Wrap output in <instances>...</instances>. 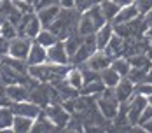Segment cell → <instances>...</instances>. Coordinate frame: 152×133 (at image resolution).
Masks as SVG:
<instances>
[{
  "mask_svg": "<svg viewBox=\"0 0 152 133\" xmlns=\"http://www.w3.org/2000/svg\"><path fill=\"white\" fill-rule=\"evenodd\" d=\"M105 23H110V21L105 18L103 11H102V5H100V4H94L89 9L80 11L77 32H79L82 37L93 35V33H96V30L100 28V26H103Z\"/></svg>",
  "mask_w": 152,
  "mask_h": 133,
  "instance_id": "obj_1",
  "label": "cell"
},
{
  "mask_svg": "<svg viewBox=\"0 0 152 133\" xmlns=\"http://www.w3.org/2000/svg\"><path fill=\"white\" fill-rule=\"evenodd\" d=\"M68 70V65H54L51 61H46L42 65H35V67H28V75L33 77L37 82H46V84H53L56 81H61Z\"/></svg>",
  "mask_w": 152,
  "mask_h": 133,
  "instance_id": "obj_2",
  "label": "cell"
},
{
  "mask_svg": "<svg viewBox=\"0 0 152 133\" xmlns=\"http://www.w3.org/2000/svg\"><path fill=\"white\" fill-rule=\"evenodd\" d=\"M79 18H80V11L79 9H61L58 19L51 25V30L58 35V39H66L70 33L77 32V25H79Z\"/></svg>",
  "mask_w": 152,
  "mask_h": 133,
  "instance_id": "obj_3",
  "label": "cell"
},
{
  "mask_svg": "<svg viewBox=\"0 0 152 133\" xmlns=\"http://www.w3.org/2000/svg\"><path fill=\"white\" fill-rule=\"evenodd\" d=\"M96 107L100 110V114L107 121H114L117 118L119 110H121V102L115 95L114 88H105L98 96H96Z\"/></svg>",
  "mask_w": 152,
  "mask_h": 133,
  "instance_id": "obj_4",
  "label": "cell"
},
{
  "mask_svg": "<svg viewBox=\"0 0 152 133\" xmlns=\"http://www.w3.org/2000/svg\"><path fill=\"white\" fill-rule=\"evenodd\" d=\"M44 114L54 123L58 130H65L72 119V112L65 107L63 104H49L44 107Z\"/></svg>",
  "mask_w": 152,
  "mask_h": 133,
  "instance_id": "obj_5",
  "label": "cell"
},
{
  "mask_svg": "<svg viewBox=\"0 0 152 133\" xmlns=\"http://www.w3.org/2000/svg\"><path fill=\"white\" fill-rule=\"evenodd\" d=\"M44 28L37 12H30V14H25L21 18V21L18 23V33L21 37H28L31 40H35V37L40 33V30Z\"/></svg>",
  "mask_w": 152,
  "mask_h": 133,
  "instance_id": "obj_6",
  "label": "cell"
},
{
  "mask_svg": "<svg viewBox=\"0 0 152 133\" xmlns=\"http://www.w3.org/2000/svg\"><path fill=\"white\" fill-rule=\"evenodd\" d=\"M96 51H98V46H96L94 33L93 35H86L84 40H82V44H80V47L77 49V53L74 54V58L70 60V65H77V67L86 65V61L91 58Z\"/></svg>",
  "mask_w": 152,
  "mask_h": 133,
  "instance_id": "obj_7",
  "label": "cell"
},
{
  "mask_svg": "<svg viewBox=\"0 0 152 133\" xmlns=\"http://www.w3.org/2000/svg\"><path fill=\"white\" fill-rule=\"evenodd\" d=\"M147 107V96L135 93L128 102H126V110H128V121L129 124H138L140 116L143 112V109Z\"/></svg>",
  "mask_w": 152,
  "mask_h": 133,
  "instance_id": "obj_8",
  "label": "cell"
},
{
  "mask_svg": "<svg viewBox=\"0 0 152 133\" xmlns=\"http://www.w3.org/2000/svg\"><path fill=\"white\" fill-rule=\"evenodd\" d=\"M31 39L28 37H21L18 35L14 37L12 40H9V47H7V54L12 56V58H18V60H25L28 58V53H30V47H31Z\"/></svg>",
  "mask_w": 152,
  "mask_h": 133,
  "instance_id": "obj_9",
  "label": "cell"
},
{
  "mask_svg": "<svg viewBox=\"0 0 152 133\" xmlns=\"http://www.w3.org/2000/svg\"><path fill=\"white\" fill-rule=\"evenodd\" d=\"M47 61H51L54 65H70V56L66 53L63 40H58L56 44L47 47Z\"/></svg>",
  "mask_w": 152,
  "mask_h": 133,
  "instance_id": "obj_10",
  "label": "cell"
},
{
  "mask_svg": "<svg viewBox=\"0 0 152 133\" xmlns=\"http://www.w3.org/2000/svg\"><path fill=\"white\" fill-rule=\"evenodd\" d=\"M12 112L16 116H26V118H33L37 119L40 114H42V107L37 105L31 100H23V102H16V104L11 105Z\"/></svg>",
  "mask_w": 152,
  "mask_h": 133,
  "instance_id": "obj_11",
  "label": "cell"
},
{
  "mask_svg": "<svg viewBox=\"0 0 152 133\" xmlns=\"http://www.w3.org/2000/svg\"><path fill=\"white\" fill-rule=\"evenodd\" d=\"M37 16L42 23L44 28H51V25L58 19V16L61 12L60 4H54V5H46V7H37Z\"/></svg>",
  "mask_w": 152,
  "mask_h": 133,
  "instance_id": "obj_12",
  "label": "cell"
},
{
  "mask_svg": "<svg viewBox=\"0 0 152 133\" xmlns=\"http://www.w3.org/2000/svg\"><path fill=\"white\" fill-rule=\"evenodd\" d=\"M112 60L114 58L107 53L105 49H98L91 58L86 61V67H89V68L96 70V72H102V70H105L107 67L112 65Z\"/></svg>",
  "mask_w": 152,
  "mask_h": 133,
  "instance_id": "obj_13",
  "label": "cell"
},
{
  "mask_svg": "<svg viewBox=\"0 0 152 133\" xmlns=\"http://www.w3.org/2000/svg\"><path fill=\"white\" fill-rule=\"evenodd\" d=\"M114 89H115V95H117L119 102H121V104H126V102L137 93V84H135L129 77H122L121 82H119Z\"/></svg>",
  "mask_w": 152,
  "mask_h": 133,
  "instance_id": "obj_14",
  "label": "cell"
},
{
  "mask_svg": "<svg viewBox=\"0 0 152 133\" xmlns=\"http://www.w3.org/2000/svg\"><path fill=\"white\" fill-rule=\"evenodd\" d=\"M47 61V47L40 46L39 42H31L30 53H28V58H26V63L28 67H35V65H42Z\"/></svg>",
  "mask_w": 152,
  "mask_h": 133,
  "instance_id": "obj_15",
  "label": "cell"
},
{
  "mask_svg": "<svg viewBox=\"0 0 152 133\" xmlns=\"http://www.w3.org/2000/svg\"><path fill=\"white\" fill-rule=\"evenodd\" d=\"M9 98L12 100V104L16 102H23V100H30V89L25 82H12V84H5Z\"/></svg>",
  "mask_w": 152,
  "mask_h": 133,
  "instance_id": "obj_16",
  "label": "cell"
},
{
  "mask_svg": "<svg viewBox=\"0 0 152 133\" xmlns=\"http://www.w3.org/2000/svg\"><path fill=\"white\" fill-rule=\"evenodd\" d=\"M140 11L137 9V5L135 4H129V5H124L119 9V12L117 16L114 18V21L112 23H128V21H135L140 18Z\"/></svg>",
  "mask_w": 152,
  "mask_h": 133,
  "instance_id": "obj_17",
  "label": "cell"
},
{
  "mask_svg": "<svg viewBox=\"0 0 152 133\" xmlns=\"http://www.w3.org/2000/svg\"><path fill=\"white\" fill-rule=\"evenodd\" d=\"M114 33H115V32H114V25H112V23H105L103 26H100V28L96 30L94 37H96V46H98V49H105Z\"/></svg>",
  "mask_w": 152,
  "mask_h": 133,
  "instance_id": "obj_18",
  "label": "cell"
},
{
  "mask_svg": "<svg viewBox=\"0 0 152 133\" xmlns=\"http://www.w3.org/2000/svg\"><path fill=\"white\" fill-rule=\"evenodd\" d=\"M65 79H66V82H68L72 88L79 89V91H80L82 86H84V74H82V68H80V67H77V65L68 67Z\"/></svg>",
  "mask_w": 152,
  "mask_h": 133,
  "instance_id": "obj_19",
  "label": "cell"
},
{
  "mask_svg": "<svg viewBox=\"0 0 152 133\" xmlns=\"http://www.w3.org/2000/svg\"><path fill=\"white\" fill-rule=\"evenodd\" d=\"M124 49H126V39H122L121 35L114 33L108 46L105 47V51L112 56V58H117V56H124Z\"/></svg>",
  "mask_w": 152,
  "mask_h": 133,
  "instance_id": "obj_20",
  "label": "cell"
},
{
  "mask_svg": "<svg viewBox=\"0 0 152 133\" xmlns=\"http://www.w3.org/2000/svg\"><path fill=\"white\" fill-rule=\"evenodd\" d=\"M33 118H26V116H16L14 114V121H12V130L14 133H30L33 130Z\"/></svg>",
  "mask_w": 152,
  "mask_h": 133,
  "instance_id": "obj_21",
  "label": "cell"
},
{
  "mask_svg": "<svg viewBox=\"0 0 152 133\" xmlns=\"http://www.w3.org/2000/svg\"><path fill=\"white\" fill-rule=\"evenodd\" d=\"M100 79L103 81V84H105V88H115L119 82H121V75L119 72H115L114 70V67L110 65V67H107L105 70H102L100 72Z\"/></svg>",
  "mask_w": 152,
  "mask_h": 133,
  "instance_id": "obj_22",
  "label": "cell"
},
{
  "mask_svg": "<svg viewBox=\"0 0 152 133\" xmlns=\"http://www.w3.org/2000/svg\"><path fill=\"white\" fill-rule=\"evenodd\" d=\"M82 40H84V37H82L79 32H74V33H70L66 39H63V42H65V47H66V53H68L70 60L74 58V54L77 53V49L80 47Z\"/></svg>",
  "mask_w": 152,
  "mask_h": 133,
  "instance_id": "obj_23",
  "label": "cell"
},
{
  "mask_svg": "<svg viewBox=\"0 0 152 133\" xmlns=\"http://www.w3.org/2000/svg\"><path fill=\"white\" fill-rule=\"evenodd\" d=\"M58 40H61V39H58V35L51 28H42L40 33L35 37V42H39V44L44 46V47H51L53 44H56Z\"/></svg>",
  "mask_w": 152,
  "mask_h": 133,
  "instance_id": "obj_24",
  "label": "cell"
},
{
  "mask_svg": "<svg viewBox=\"0 0 152 133\" xmlns=\"http://www.w3.org/2000/svg\"><path fill=\"white\" fill-rule=\"evenodd\" d=\"M56 130H58V128H56L54 123L44 114V109H42V114L35 119V123H33V130H31V132H56Z\"/></svg>",
  "mask_w": 152,
  "mask_h": 133,
  "instance_id": "obj_25",
  "label": "cell"
},
{
  "mask_svg": "<svg viewBox=\"0 0 152 133\" xmlns=\"http://www.w3.org/2000/svg\"><path fill=\"white\" fill-rule=\"evenodd\" d=\"M105 89V84H103V81L102 79H94V81H89V82H86L82 89H80V93L82 95H88V96H98L102 91Z\"/></svg>",
  "mask_w": 152,
  "mask_h": 133,
  "instance_id": "obj_26",
  "label": "cell"
},
{
  "mask_svg": "<svg viewBox=\"0 0 152 133\" xmlns=\"http://www.w3.org/2000/svg\"><path fill=\"white\" fill-rule=\"evenodd\" d=\"M112 67H114L115 72H119L121 77H128L129 70H131V63H129L128 56H117V58H114L112 60Z\"/></svg>",
  "mask_w": 152,
  "mask_h": 133,
  "instance_id": "obj_27",
  "label": "cell"
},
{
  "mask_svg": "<svg viewBox=\"0 0 152 133\" xmlns=\"http://www.w3.org/2000/svg\"><path fill=\"white\" fill-rule=\"evenodd\" d=\"M100 5H102V11H103L105 18L110 21V23L114 21V18L117 16L119 9H121V5H119V4H115L114 0H102V2H100Z\"/></svg>",
  "mask_w": 152,
  "mask_h": 133,
  "instance_id": "obj_28",
  "label": "cell"
},
{
  "mask_svg": "<svg viewBox=\"0 0 152 133\" xmlns=\"http://www.w3.org/2000/svg\"><path fill=\"white\" fill-rule=\"evenodd\" d=\"M0 32H2V39L4 40H12L14 37H18L19 33H18V26H16L12 21H9V19H5L4 21V25L0 26Z\"/></svg>",
  "mask_w": 152,
  "mask_h": 133,
  "instance_id": "obj_29",
  "label": "cell"
},
{
  "mask_svg": "<svg viewBox=\"0 0 152 133\" xmlns=\"http://www.w3.org/2000/svg\"><path fill=\"white\" fill-rule=\"evenodd\" d=\"M12 4L16 5V9L21 12V14H30V12H35L37 7L31 0H12Z\"/></svg>",
  "mask_w": 152,
  "mask_h": 133,
  "instance_id": "obj_30",
  "label": "cell"
},
{
  "mask_svg": "<svg viewBox=\"0 0 152 133\" xmlns=\"http://www.w3.org/2000/svg\"><path fill=\"white\" fill-rule=\"evenodd\" d=\"M135 5L143 18L152 12V0H135Z\"/></svg>",
  "mask_w": 152,
  "mask_h": 133,
  "instance_id": "obj_31",
  "label": "cell"
},
{
  "mask_svg": "<svg viewBox=\"0 0 152 133\" xmlns=\"http://www.w3.org/2000/svg\"><path fill=\"white\" fill-rule=\"evenodd\" d=\"M11 105H12V100L9 98V93H7L5 84H0V109L11 107Z\"/></svg>",
  "mask_w": 152,
  "mask_h": 133,
  "instance_id": "obj_32",
  "label": "cell"
},
{
  "mask_svg": "<svg viewBox=\"0 0 152 133\" xmlns=\"http://www.w3.org/2000/svg\"><path fill=\"white\" fill-rule=\"evenodd\" d=\"M65 130H68V132H86V126H84V121L72 118L70 123H68V126H66Z\"/></svg>",
  "mask_w": 152,
  "mask_h": 133,
  "instance_id": "obj_33",
  "label": "cell"
},
{
  "mask_svg": "<svg viewBox=\"0 0 152 133\" xmlns=\"http://www.w3.org/2000/svg\"><path fill=\"white\" fill-rule=\"evenodd\" d=\"M137 93L143 95V96H149L152 95V82L151 81H142L137 84Z\"/></svg>",
  "mask_w": 152,
  "mask_h": 133,
  "instance_id": "obj_34",
  "label": "cell"
},
{
  "mask_svg": "<svg viewBox=\"0 0 152 133\" xmlns=\"http://www.w3.org/2000/svg\"><path fill=\"white\" fill-rule=\"evenodd\" d=\"M149 119H152V105L147 104V107L143 109V112H142V116H140V121H138V126H142L143 123H147Z\"/></svg>",
  "mask_w": 152,
  "mask_h": 133,
  "instance_id": "obj_35",
  "label": "cell"
},
{
  "mask_svg": "<svg viewBox=\"0 0 152 133\" xmlns=\"http://www.w3.org/2000/svg\"><path fill=\"white\" fill-rule=\"evenodd\" d=\"M102 0H77V9L79 11H86V9H89L91 5L94 4H100Z\"/></svg>",
  "mask_w": 152,
  "mask_h": 133,
  "instance_id": "obj_36",
  "label": "cell"
},
{
  "mask_svg": "<svg viewBox=\"0 0 152 133\" xmlns=\"http://www.w3.org/2000/svg\"><path fill=\"white\" fill-rule=\"evenodd\" d=\"M61 9H77V0H60Z\"/></svg>",
  "mask_w": 152,
  "mask_h": 133,
  "instance_id": "obj_37",
  "label": "cell"
},
{
  "mask_svg": "<svg viewBox=\"0 0 152 133\" xmlns=\"http://www.w3.org/2000/svg\"><path fill=\"white\" fill-rule=\"evenodd\" d=\"M143 37H145V39L152 44V21H151V23H147V28L143 30Z\"/></svg>",
  "mask_w": 152,
  "mask_h": 133,
  "instance_id": "obj_38",
  "label": "cell"
},
{
  "mask_svg": "<svg viewBox=\"0 0 152 133\" xmlns=\"http://www.w3.org/2000/svg\"><path fill=\"white\" fill-rule=\"evenodd\" d=\"M7 47H9V42L4 40V39H0V58L7 54Z\"/></svg>",
  "mask_w": 152,
  "mask_h": 133,
  "instance_id": "obj_39",
  "label": "cell"
},
{
  "mask_svg": "<svg viewBox=\"0 0 152 133\" xmlns=\"http://www.w3.org/2000/svg\"><path fill=\"white\" fill-rule=\"evenodd\" d=\"M58 2H60V0H40L37 7H46V5H54V4H58Z\"/></svg>",
  "mask_w": 152,
  "mask_h": 133,
  "instance_id": "obj_40",
  "label": "cell"
},
{
  "mask_svg": "<svg viewBox=\"0 0 152 133\" xmlns=\"http://www.w3.org/2000/svg\"><path fill=\"white\" fill-rule=\"evenodd\" d=\"M140 128H142L143 132H149V133H152V119H149L147 123H143V124H142Z\"/></svg>",
  "mask_w": 152,
  "mask_h": 133,
  "instance_id": "obj_41",
  "label": "cell"
},
{
  "mask_svg": "<svg viewBox=\"0 0 152 133\" xmlns=\"http://www.w3.org/2000/svg\"><path fill=\"white\" fill-rule=\"evenodd\" d=\"M115 4H119L121 7H124V5H129V4H135V0H114Z\"/></svg>",
  "mask_w": 152,
  "mask_h": 133,
  "instance_id": "obj_42",
  "label": "cell"
},
{
  "mask_svg": "<svg viewBox=\"0 0 152 133\" xmlns=\"http://www.w3.org/2000/svg\"><path fill=\"white\" fill-rule=\"evenodd\" d=\"M145 81H151V82H152V68L149 70V72H147V77H145Z\"/></svg>",
  "mask_w": 152,
  "mask_h": 133,
  "instance_id": "obj_43",
  "label": "cell"
},
{
  "mask_svg": "<svg viewBox=\"0 0 152 133\" xmlns=\"http://www.w3.org/2000/svg\"><path fill=\"white\" fill-rule=\"evenodd\" d=\"M4 21H5V16H4V14H2V12H0V26L4 25Z\"/></svg>",
  "mask_w": 152,
  "mask_h": 133,
  "instance_id": "obj_44",
  "label": "cell"
},
{
  "mask_svg": "<svg viewBox=\"0 0 152 133\" xmlns=\"http://www.w3.org/2000/svg\"><path fill=\"white\" fill-rule=\"evenodd\" d=\"M147 104L152 105V95H149V96H147Z\"/></svg>",
  "mask_w": 152,
  "mask_h": 133,
  "instance_id": "obj_45",
  "label": "cell"
},
{
  "mask_svg": "<svg viewBox=\"0 0 152 133\" xmlns=\"http://www.w3.org/2000/svg\"><path fill=\"white\" fill-rule=\"evenodd\" d=\"M39 2H40V0H33V4H35V7L39 5Z\"/></svg>",
  "mask_w": 152,
  "mask_h": 133,
  "instance_id": "obj_46",
  "label": "cell"
},
{
  "mask_svg": "<svg viewBox=\"0 0 152 133\" xmlns=\"http://www.w3.org/2000/svg\"><path fill=\"white\" fill-rule=\"evenodd\" d=\"M2 4H4V0H0V7H2Z\"/></svg>",
  "mask_w": 152,
  "mask_h": 133,
  "instance_id": "obj_47",
  "label": "cell"
},
{
  "mask_svg": "<svg viewBox=\"0 0 152 133\" xmlns=\"http://www.w3.org/2000/svg\"><path fill=\"white\" fill-rule=\"evenodd\" d=\"M0 39H2V32H0Z\"/></svg>",
  "mask_w": 152,
  "mask_h": 133,
  "instance_id": "obj_48",
  "label": "cell"
},
{
  "mask_svg": "<svg viewBox=\"0 0 152 133\" xmlns=\"http://www.w3.org/2000/svg\"><path fill=\"white\" fill-rule=\"evenodd\" d=\"M31 2H33V0H31Z\"/></svg>",
  "mask_w": 152,
  "mask_h": 133,
  "instance_id": "obj_49",
  "label": "cell"
},
{
  "mask_svg": "<svg viewBox=\"0 0 152 133\" xmlns=\"http://www.w3.org/2000/svg\"><path fill=\"white\" fill-rule=\"evenodd\" d=\"M0 60H2V58H0Z\"/></svg>",
  "mask_w": 152,
  "mask_h": 133,
  "instance_id": "obj_50",
  "label": "cell"
}]
</instances>
